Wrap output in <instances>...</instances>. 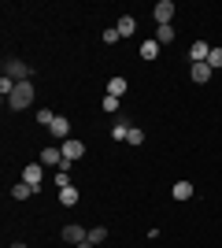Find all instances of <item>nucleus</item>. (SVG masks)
Here are the masks:
<instances>
[{
    "mask_svg": "<svg viewBox=\"0 0 222 248\" xmlns=\"http://www.w3.org/2000/svg\"><path fill=\"white\" fill-rule=\"evenodd\" d=\"M30 104H33V82H15V89L8 96V108L11 111H26Z\"/></svg>",
    "mask_w": 222,
    "mask_h": 248,
    "instance_id": "f257e3e1",
    "label": "nucleus"
},
{
    "mask_svg": "<svg viewBox=\"0 0 222 248\" xmlns=\"http://www.w3.org/2000/svg\"><path fill=\"white\" fill-rule=\"evenodd\" d=\"M4 71H8L11 82H30V67H26L22 60H8V63H4Z\"/></svg>",
    "mask_w": 222,
    "mask_h": 248,
    "instance_id": "f03ea898",
    "label": "nucleus"
},
{
    "mask_svg": "<svg viewBox=\"0 0 222 248\" xmlns=\"http://www.w3.org/2000/svg\"><path fill=\"white\" fill-rule=\"evenodd\" d=\"M152 19H156L159 26H170V19H174V0H159L156 8H152Z\"/></svg>",
    "mask_w": 222,
    "mask_h": 248,
    "instance_id": "7ed1b4c3",
    "label": "nucleus"
},
{
    "mask_svg": "<svg viewBox=\"0 0 222 248\" xmlns=\"http://www.w3.org/2000/svg\"><path fill=\"white\" fill-rule=\"evenodd\" d=\"M59 152H63V159L71 163V159H82V155H85V145L78 141V137H67L63 145H59Z\"/></svg>",
    "mask_w": 222,
    "mask_h": 248,
    "instance_id": "20e7f679",
    "label": "nucleus"
},
{
    "mask_svg": "<svg viewBox=\"0 0 222 248\" xmlns=\"http://www.w3.org/2000/svg\"><path fill=\"white\" fill-rule=\"evenodd\" d=\"M37 163H44V167H63L67 159H63V152H59V145H48V148H41V159Z\"/></svg>",
    "mask_w": 222,
    "mask_h": 248,
    "instance_id": "39448f33",
    "label": "nucleus"
},
{
    "mask_svg": "<svg viewBox=\"0 0 222 248\" xmlns=\"http://www.w3.org/2000/svg\"><path fill=\"white\" fill-rule=\"evenodd\" d=\"M41 178H44L41 163H26V167H22V182H26V186H33V189H41Z\"/></svg>",
    "mask_w": 222,
    "mask_h": 248,
    "instance_id": "423d86ee",
    "label": "nucleus"
},
{
    "mask_svg": "<svg viewBox=\"0 0 222 248\" xmlns=\"http://www.w3.org/2000/svg\"><path fill=\"white\" fill-rule=\"evenodd\" d=\"M85 237H89V230H82V226H74V222H67V226H63V241H71L74 248L82 245Z\"/></svg>",
    "mask_w": 222,
    "mask_h": 248,
    "instance_id": "0eeeda50",
    "label": "nucleus"
},
{
    "mask_svg": "<svg viewBox=\"0 0 222 248\" xmlns=\"http://www.w3.org/2000/svg\"><path fill=\"white\" fill-rule=\"evenodd\" d=\"M189 74H192V82L196 85H204V82H211V67H207V63H189Z\"/></svg>",
    "mask_w": 222,
    "mask_h": 248,
    "instance_id": "6e6552de",
    "label": "nucleus"
},
{
    "mask_svg": "<svg viewBox=\"0 0 222 248\" xmlns=\"http://www.w3.org/2000/svg\"><path fill=\"white\" fill-rule=\"evenodd\" d=\"M48 134H52V137H59V141H67V137H71V123H67L63 115H56V123L48 126Z\"/></svg>",
    "mask_w": 222,
    "mask_h": 248,
    "instance_id": "1a4fd4ad",
    "label": "nucleus"
},
{
    "mask_svg": "<svg viewBox=\"0 0 222 248\" xmlns=\"http://www.w3.org/2000/svg\"><path fill=\"white\" fill-rule=\"evenodd\" d=\"M192 193H196V189H192V182H174V189H170V197L181 200V204H185V200H192Z\"/></svg>",
    "mask_w": 222,
    "mask_h": 248,
    "instance_id": "9d476101",
    "label": "nucleus"
},
{
    "mask_svg": "<svg viewBox=\"0 0 222 248\" xmlns=\"http://www.w3.org/2000/svg\"><path fill=\"white\" fill-rule=\"evenodd\" d=\"M207 56H211V45H207V41H196L189 48V60L192 63H207Z\"/></svg>",
    "mask_w": 222,
    "mask_h": 248,
    "instance_id": "9b49d317",
    "label": "nucleus"
},
{
    "mask_svg": "<svg viewBox=\"0 0 222 248\" xmlns=\"http://www.w3.org/2000/svg\"><path fill=\"white\" fill-rule=\"evenodd\" d=\"M107 96H118V100L126 96V78H122V74H115V78H107Z\"/></svg>",
    "mask_w": 222,
    "mask_h": 248,
    "instance_id": "f8f14e48",
    "label": "nucleus"
},
{
    "mask_svg": "<svg viewBox=\"0 0 222 248\" xmlns=\"http://www.w3.org/2000/svg\"><path fill=\"white\" fill-rule=\"evenodd\" d=\"M115 30H118V37H130V33L137 30V19H133V15H122V19L115 22Z\"/></svg>",
    "mask_w": 222,
    "mask_h": 248,
    "instance_id": "ddd939ff",
    "label": "nucleus"
},
{
    "mask_svg": "<svg viewBox=\"0 0 222 248\" xmlns=\"http://www.w3.org/2000/svg\"><path fill=\"white\" fill-rule=\"evenodd\" d=\"M59 204H63V207H74V204H78V189H74V186H63V189H59Z\"/></svg>",
    "mask_w": 222,
    "mask_h": 248,
    "instance_id": "4468645a",
    "label": "nucleus"
},
{
    "mask_svg": "<svg viewBox=\"0 0 222 248\" xmlns=\"http://www.w3.org/2000/svg\"><path fill=\"white\" fill-rule=\"evenodd\" d=\"M159 48H163V45H159L156 37H152V41H145V45H141V60H156Z\"/></svg>",
    "mask_w": 222,
    "mask_h": 248,
    "instance_id": "2eb2a0df",
    "label": "nucleus"
},
{
    "mask_svg": "<svg viewBox=\"0 0 222 248\" xmlns=\"http://www.w3.org/2000/svg\"><path fill=\"white\" fill-rule=\"evenodd\" d=\"M33 193H37V189H33V186H26V182H19V186H11V197H15V200H30Z\"/></svg>",
    "mask_w": 222,
    "mask_h": 248,
    "instance_id": "dca6fc26",
    "label": "nucleus"
},
{
    "mask_svg": "<svg viewBox=\"0 0 222 248\" xmlns=\"http://www.w3.org/2000/svg\"><path fill=\"white\" fill-rule=\"evenodd\" d=\"M156 41H159V45L174 41V26H156Z\"/></svg>",
    "mask_w": 222,
    "mask_h": 248,
    "instance_id": "f3484780",
    "label": "nucleus"
},
{
    "mask_svg": "<svg viewBox=\"0 0 222 248\" xmlns=\"http://www.w3.org/2000/svg\"><path fill=\"white\" fill-rule=\"evenodd\" d=\"M126 141H130V145H133V148H137V145H145V130H137V126H130Z\"/></svg>",
    "mask_w": 222,
    "mask_h": 248,
    "instance_id": "a211bd4d",
    "label": "nucleus"
},
{
    "mask_svg": "<svg viewBox=\"0 0 222 248\" xmlns=\"http://www.w3.org/2000/svg\"><path fill=\"white\" fill-rule=\"evenodd\" d=\"M126 134H130L126 123H115V126H111V141H126Z\"/></svg>",
    "mask_w": 222,
    "mask_h": 248,
    "instance_id": "6ab92c4d",
    "label": "nucleus"
},
{
    "mask_svg": "<svg viewBox=\"0 0 222 248\" xmlns=\"http://www.w3.org/2000/svg\"><path fill=\"white\" fill-rule=\"evenodd\" d=\"M89 241H93V245H104V241H107V230L104 226H93V230H89Z\"/></svg>",
    "mask_w": 222,
    "mask_h": 248,
    "instance_id": "aec40b11",
    "label": "nucleus"
},
{
    "mask_svg": "<svg viewBox=\"0 0 222 248\" xmlns=\"http://www.w3.org/2000/svg\"><path fill=\"white\" fill-rule=\"evenodd\" d=\"M207 67H211V71H219V67H222V48H219V45H215L211 56H207Z\"/></svg>",
    "mask_w": 222,
    "mask_h": 248,
    "instance_id": "412c9836",
    "label": "nucleus"
},
{
    "mask_svg": "<svg viewBox=\"0 0 222 248\" xmlns=\"http://www.w3.org/2000/svg\"><path fill=\"white\" fill-rule=\"evenodd\" d=\"M37 123H41V126H52V123H56V115L48 111V108H37Z\"/></svg>",
    "mask_w": 222,
    "mask_h": 248,
    "instance_id": "4be33fe9",
    "label": "nucleus"
},
{
    "mask_svg": "<svg viewBox=\"0 0 222 248\" xmlns=\"http://www.w3.org/2000/svg\"><path fill=\"white\" fill-rule=\"evenodd\" d=\"M11 89H15V82H11L8 74H4V78H0V93H4V100H8V96H11Z\"/></svg>",
    "mask_w": 222,
    "mask_h": 248,
    "instance_id": "5701e85b",
    "label": "nucleus"
},
{
    "mask_svg": "<svg viewBox=\"0 0 222 248\" xmlns=\"http://www.w3.org/2000/svg\"><path fill=\"white\" fill-rule=\"evenodd\" d=\"M118 41H122V37H118L115 26H111V30H104V45H118Z\"/></svg>",
    "mask_w": 222,
    "mask_h": 248,
    "instance_id": "b1692460",
    "label": "nucleus"
},
{
    "mask_svg": "<svg viewBox=\"0 0 222 248\" xmlns=\"http://www.w3.org/2000/svg\"><path fill=\"white\" fill-rule=\"evenodd\" d=\"M56 186H59V189L71 186V178H67V167H59V174H56Z\"/></svg>",
    "mask_w": 222,
    "mask_h": 248,
    "instance_id": "393cba45",
    "label": "nucleus"
},
{
    "mask_svg": "<svg viewBox=\"0 0 222 248\" xmlns=\"http://www.w3.org/2000/svg\"><path fill=\"white\" fill-rule=\"evenodd\" d=\"M104 111H118V96H104Z\"/></svg>",
    "mask_w": 222,
    "mask_h": 248,
    "instance_id": "a878e982",
    "label": "nucleus"
},
{
    "mask_svg": "<svg viewBox=\"0 0 222 248\" xmlns=\"http://www.w3.org/2000/svg\"><path fill=\"white\" fill-rule=\"evenodd\" d=\"M78 248H96V245H93V241H89V237H85V241H82V245H78Z\"/></svg>",
    "mask_w": 222,
    "mask_h": 248,
    "instance_id": "bb28decb",
    "label": "nucleus"
},
{
    "mask_svg": "<svg viewBox=\"0 0 222 248\" xmlns=\"http://www.w3.org/2000/svg\"><path fill=\"white\" fill-rule=\"evenodd\" d=\"M11 248H26V245H11Z\"/></svg>",
    "mask_w": 222,
    "mask_h": 248,
    "instance_id": "cd10ccee",
    "label": "nucleus"
}]
</instances>
